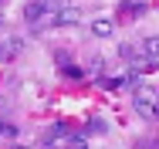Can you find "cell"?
<instances>
[{
  "label": "cell",
  "mask_w": 159,
  "mask_h": 149,
  "mask_svg": "<svg viewBox=\"0 0 159 149\" xmlns=\"http://www.w3.org/2000/svg\"><path fill=\"white\" fill-rule=\"evenodd\" d=\"M132 105L142 119H159V91L149 88V85H139L135 95H132Z\"/></svg>",
  "instance_id": "1"
},
{
  "label": "cell",
  "mask_w": 159,
  "mask_h": 149,
  "mask_svg": "<svg viewBox=\"0 0 159 149\" xmlns=\"http://www.w3.org/2000/svg\"><path fill=\"white\" fill-rule=\"evenodd\" d=\"M78 21H81V10H78V7H61L54 27H68V24H78Z\"/></svg>",
  "instance_id": "2"
},
{
  "label": "cell",
  "mask_w": 159,
  "mask_h": 149,
  "mask_svg": "<svg viewBox=\"0 0 159 149\" xmlns=\"http://www.w3.org/2000/svg\"><path fill=\"white\" fill-rule=\"evenodd\" d=\"M20 48H24V41H20V37H7V41H0V61H10Z\"/></svg>",
  "instance_id": "3"
},
{
  "label": "cell",
  "mask_w": 159,
  "mask_h": 149,
  "mask_svg": "<svg viewBox=\"0 0 159 149\" xmlns=\"http://www.w3.org/2000/svg\"><path fill=\"white\" fill-rule=\"evenodd\" d=\"M142 54H146L149 61L159 58V37H146V41H142Z\"/></svg>",
  "instance_id": "4"
},
{
  "label": "cell",
  "mask_w": 159,
  "mask_h": 149,
  "mask_svg": "<svg viewBox=\"0 0 159 149\" xmlns=\"http://www.w3.org/2000/svg\"><path fill=\"white\" fill-rule=\"evenodd\" d=\"M112 21H105V17H102V21H95V24H92V34H95V37H108V34H112Z\"/></svg>",
  "instance_id": "5"
},
{
  "label": "cell",
  "mask_w": 159,
  "mask_h": 149,
  "mask_svg": "<svg viewBox=\"0 0 159 149\" xmlns=\"http://www.w3.org/2000/svg\"><path fill=\"white\" fill-rule=\"evenodd\" d=\"M64 149H88V142H85V136H68V146Z\"/></svg>",
  "instance_id": "6"
},
{
  "label": "cell",
  "mask_w": 159,
  "mask_h": 149,
  "mask_svg": "<svg viewBox=\"0 0 159 149\" xmlns=\"http://www.w3.org/2000/svg\"><path fill=\"white\" fill-rule=\"evenodd\" d=\"M88 132H105V122H102V119H92V122H88Z\"/></svg>",
  "instance_id": "7"
}]
</instances>
